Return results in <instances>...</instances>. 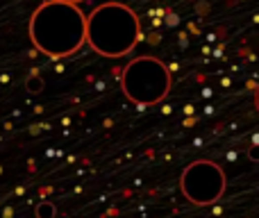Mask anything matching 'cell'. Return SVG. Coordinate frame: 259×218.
<instances>
[{
  "label": "cell",
  "mask_w": 259,
  "mask_h": 218,
  "mask_svg": "<svg viewBox=\"0 0 259 218\" xmlns=\"http://www.w3.org/2000/svg\"><path fill=\"white\" fill-rule=\"evenodd\" d=\"M30 39L48 57H71L87 43V14L80 5L46 0L30 18Z\"/></svg>",
  "instance_id": "1"
},
{
  "label": "cell",
  "mask_w": 259,
  "mask_h": 218,
  "mask_svg": "<svg viewBox=\"0 0 259 218\" xmlns=\"http://www.w3.org/2000/svg\"><path fill=\"white\" fill-rule=\"evenodd\" d=\"M141 41V23L125 3H103L87 16V43L100 57H125Z\"/></svg>",
  "instance_id": "2"
},
{
  "label": "cell",
  "mask_w": 259,
  "mask_h": 218,
  "mask_svg": "<svg viewBox=\"0 0 259 218\" xmlns=\"http://www.w3.org/2000/svg\"><path fill=\"white\" fill-rule=\"evenodd\" d=\"M170 84H173V80H170L168 66L152 55H141V57L130 59V64L123 68V94L141 107L159 105L161 100H166Z\"/></svg>",
  "instance_id": "3"
},
{
  "label": "cell",
  "mask_w": 259,
  "mask_h": 218,
  "mask_svg": "<svg viewBox=\"0 0 259 218\" xmlns=\"http://www.w3.org/2000/svg\"><path fill=\"white\" fill-rule=\"evenodd\" d=\"M225 187H228V180H225L223 168L209 159L191 161L180 175V189L184 198L198 207L214 205L216 200H221Z\"/></svg>",
  "instance_id": "4"
},
{
  "label": "cell",
  "mask_w": 259,
  "mask_h": 218,
  "mask_svg": "<svg viewBox=\"0 0 259 218\" xmlns=\"http://www.w3.org/2000/svg\"><path fill=\"white\" fill-rule=\"evenodd\" d=\"M55 214H57V209L50 200L39 202V207H36V218H55Z\"/></svg>",
  "instance_id": "5"
},
{
  "label": "cell",
  "mask_w": 259,
  "mask_h": 218,
  "mask_svg": "<svg viewBox=\"0 0 259 218\" xmlns=\"http://www.w3.org/2000/svg\"><path fill=\"white\" fill-rule=\"evenodd\" d=\"M41 86H44V82H41V77L36 80V77H30L27 80V91H32V94H36V91H41Z\"/></svg>",
  "instance_id": "6"
},
{
  "label": "cell",
  "mask_w": 259,
  "mask_h": 218,
  "mask_svg": "<svg viewBox=\"0 0 259 218\" xmlns=\"http://www.w3.org/2000/svg\"><path fill=\"white\" fill-rule=\"evenodd\" d=\"M248 157H250L252 161H255V159H259V146H252L250 150H248Z\"/></svg>",
  "instance_id": "7"
},
{
  "label": "cell",
  "mask_w": 259,
  "mask_h": 218,
  "mask_svg": "<svg viewBox=\"0 0 259 218\" xmlns=\"http://www.w3.org/2000/svg\"><path fill=\"white\" fill-rule=\"evenodd\" d=\"M57 3H71V5H80V3H84V0H57Z\"/></svg>",
  "instance_id": "8"
},
{
  "label": "cell",
  "mask_w": 259,
  "mask_h": 218,
  "mask_svg": "<svg viewBox=\"0 0 259 218\" xmlns=\"http://www.w3.org/2000/svg\"><path fill=\"white\" fill-rule=\"evenodd\" d=\"M255 107L259 111V86H257V91H255Z\"/></svg>",
  "instance_id": "9"
}]
</instances>
